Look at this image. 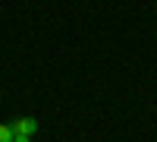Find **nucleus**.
<instances>
[{
  "mask_svg": "<svg viewBox=\"0 0 157 142\" xmlns=\"http://www.w3.org/2000/svg\"><path fill=\"white\" fill-rule=\"evenodd\" d=\"M13 133H16V139H32L38 133V120L35 117H19V120H13Z\"/></svg>",
  "mask_w": 157,
  "mask_h": 142,
  "instance_id": "obj_1",
  "label": "nucleus"
},
{
  "mask_svg": "<svg viewBox=\"0 0 157 142\" xmlns=\"http://www.w3.org/2000/svg\"><path fill=\"white\" fill-rule=\"evenodd\" d=\"M16 142H32V139H16Z\"/></svg>",
  "mask_w": 157,
  "mask_h": 142,
  "instance_id": "obj_3",
  "label": "nucleus"
},
{
  "mask_svg": "<svg viewBox=\"0 0 157 142\" xmlns=\"http://www.w3.org/2000/svg\"><path fill=\"white\" fill-rule=\"evenodd\" d=\"M0 142H16V133H13V126L0 123Z\"/></svg>",
  "mask_w": 157,
  "mask_h": 142,
  "instance_id": "obj_2",
  "label": "nucleus"
}]
</instances>
